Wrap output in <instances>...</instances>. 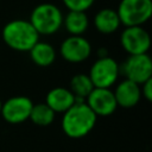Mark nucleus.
Segmentation results:
<instances>
[{
    "label": "nucleus",
    "instance_id": "obj_20",
    "mask_svg": "<svg viewBox=\"0 0 152 152\" xmlns=\"http://www.w3.org/2000/svg\"><path fill=\"white\" fill-rule=\"evenodd\" d=\"M1 107H2V101L0 100V113H1Z\"/></svg>",
    "mask_w": 152,
    "mask_h": 152
},
{
    "label": "nucleus",
    "instance_id": "obj_19",
    "mask_svg": "<svg viewBox=\"0 0 152 152\" xmlns=\"http://www.w3.org/2000/svg\"><path fill=\"white\" fill-rule=\"evenodd\" d=\"M141 96L145 97L147 101H152V78L147 80L140 86Z\"/></svg>",
    "mask_w": 152,
    "mask_h": 152
},
{
    "label": "nucleus",
    "instance_id": "obj_3",
    "mask_svg": "<svg viewBox=\"0 0 152 152\" xmlns=\"http://www.w3.org/2000/svg\"><path fill=\"white\" fill-rule=\"evenodd\" d=\"M38 34L50 36L56 33L63 25V14L61 10L50 2L37 5L30 15L28 20Z\"/></svg>",
    "mask_w": 152,
    "mask_h": 152
},
{
    "label": "nucleus",
    "instance_id": "obj_2",
    "mask_svg": "<svg viewBox=\"0 0 152 152\" xmlns=\"http://www.w3.org/2000/svg\"><path fill=\"white\" fill-rule=\"evenodd\" d=\"M2 39L12 50L28 52L31 48L39 40V34L28 20L14 19L4 26Z\"/></svg>",
    "mask_w": 152,
    "mask_h": 152
},
{
    "label": "nucleus",
    "instance_id": "obj_18",
    "mask_svg": "<svg viewBox=\"0 0 152 152\" xmlns=\"http://www.w3.org/2000/svg\"><path fill=\"white\" fill-rule=\"evenodd\" d=\"M62 1L69 11L86 12L93 6L95 0H62Z\"/></svg>",
    "mask_w": 152,
    "mask_h": 152
},
{
    "label": "nucleus",
    "instance_id": "obj_10",
    "mask_svg": "<svg viewBox=\"0 0 152 152\" xmlns=\"http://www.w3.org/2000/svg\"><path fill=\"white\" fill-rule=\"evenodd\" d=\"M96 116H109L116 108L114 93L110 88H94L84 101Z\"/></svg>",
    "mask_w": 152,
    "mask_h": 152
},
{
    "label": "nucleus",
    "instance_id": "obj_15",
    "mask_svg": "<svg viewBox=\"0 0 152 152\" xmlns=\"http://www.w3.org/2000/svg\"><path fill=\"white\" fill-rule=\"evenodd\" d=\"M63 26L70 33V36H82L89 26V19L86 12L69 11L63 17Z\"/></svg>",
    "mask_w": 152,
    "mask_h": 152
},
{
    "label": "nucleus",
    "instance_id": "obj_4",
    "mask_svg": "<svg viewBox=\"0 0 152 152\" xmlns=\"http://www.w3.org/2000/svg\"><path fill=\"white\" fill-rule=\"evenodd\" d=\"M116 12L125 27L142 26L152 15V0H121Z\"/></svg>",
    "mask_w": 152,
    "mask_h": 152
},
{
    "label": "nucleus",
    "instance_id": "obj_1",
    "mask_svg": "<svg viewBox=\"0 0 152 152\" xmlns=\"http://www.w3.org/2000/svg\"><path fill=\"white\" fill-rule=\"evenodd\" d=\"M97 116L86 102H75L62 116V129L71 139H80L88 135L96 125Z\"/></svg>",
    "mask_w": 152,
    "mask_h": 152
},
{
    "label": "nucleus",
    "instance_id": "obj_8",
    "mask_svg": "<svg viewBox=\"0 0 152 152\" xmlns=\"http://www.w3.org/2000/svg\"><path fill=\"white\" fill-rule=\"evenodd\" d=\"M32 106L33 102L31 101V99L24 95H17L2 102L0 114L8 124H21L30 119Z\"/></svg>",
    "mask_w": 152,
    "mask_h": 152
},
{
    "label": "nucleus",
    "instance_id": "obj_6",
    "mask_svg": "<svg viewBox=\"0 0 152 152\" xmlns=\"http://www.w3.org/2000/svg\"><path fill=\"white\" fill-rule=\"evenodd\" d=\"M120 74L127 80L141 86L144 82L152 78V61L147 53L129 55L120 65Z\"/></svg>",
    "mask_w": 152,
    "mask_h": 152
},
{
    "label": "nucleus",
    "instance_id": "obj_5",
    "mask_svg": "<svg viewBox=\"0 0 152 152\" xmlns=\"http://www.w3.org/2000/svg\"><path fill=\"white\" fill-rule=\"evenodd\" d=\"M89 77L96 88H110L120 75V65L109 56L99 57L89 70Z\"/></svg>",
    "mask_w": 152,
    "mask_h": 152
},
{
    "label": "nucleus",
    "instance_id": "obj_12",
    "mask_svg": "<svg viewBox=\"0 0 152 152\" xmlns=\"http://www.w3.org/2000/svg\"><path fill=\"white\" fill-rule=\"evenodd\" d=\"M76 99L70 89L64 87H56L52 88L45 97V103L55 112V113H64L66 112L74 103Z\"/></svg>",
    "mask_w": 152,
    "mask_h": 152
},
{
    "label": "nucleus",
    "instance_id": "obj_17",
    "mask_svg": "<svg viewBox=\"0 0 152 152\" xmlns=\"http://www.w3.org/2000/svg\"><path fill=\"white\" fill-rule=\"evenodd\" d=\"M55 116H56V113L45 102H42L37 104L33 103L31 114H30V120L37 126L45 127L53 122Z\"/></svg>",
    "mask_w": 152,
    "mask_h": 152
},
{
    "label": "nucleus",
    "instance_id": "obj_14",
    "mask_svg": "<svg viewBox=\"0 0 152 152\" xmlns=\"http://www.w3.org/2000/svg\"><path fill=\"white\" fill-rule=\"evenodd\" d=\"M28 52L32 62L38 66H49L56 59L55 48L46 42L38 40Z\"/></svg>",
    "mask_w": 152,
    "mask_h": 152
},
{
    "label": "nucleus",
    "instance_id": "obj_11",
    "mask_svg": "<svg viewBox=\"0 0 152 152\" xmlns=\"http://www.w3.org/2000/svg\"><path fill=\"white\" fill-rule=\"evenodd\" d=\"M113 93L118 107L122 108H132L137 106L141 99L140 86L127 78L121 81Z\"/></svg>",
    "mask_w": 152,
    "mask_h": 152
},
{
    "label": "nucleus",
    "instance_id": "obj_16",
    "mask_svg": "<svg viewBox=\"0 0 152 152\" xmlns=\"http://www.w3.org/2000/svg\"><path fill=\"white\" fill-rule=\"evenodd\" d=\"M94 88L89 75L87 74H76L70 80V91L74 94L76 102H84Z\"/></svg>",
    "mask_w": 152,
    "mask_h": 152
},
{
    "label": "nucleus",
    "instance_id": "obj_9",
    "mask_svg": "<svg viewBox=\"0 0 152 152\" xmlns=\"http://www.w3.org/2000/svg\"><path fill=\"white\" fill-rule=\"evenodd\" d=\"M59 53L69 63H81L89 58L91 45L83 36H69L62 42Z\"/></svg>",
    "mask_w": 152,
    "mask_h": 152
},
{
    "label": "nucleus",
    "instance_id": "obj_13",
    "mask_svg": "<svg viewBox=\"0 0 152 152\" xmlns=\"http://www.w3.org/2000/svg\"><path fill=\"white\" fill-rule=\"evenodd\" d=\"M120 25L121 23L118 12L113 8H102L94 17L95 28L103 34H110L115 32L120 27Z\"/></svg>",
    "mask_w": 152,
    "mask_h": 152
},
{
    "label": "nucleus",
    "instance_id": "obj_7",
    "mask_svg": "<svg viewBox=\"0 0 152 152\" xmlns=\"http://www.w3.org/2000/svg\"><path fill=\"white\" fill-rule=\"evenodd\" d=\"M120 44L128 55L147 53L151 37L142 26H126L120 36Z\"/></svg>",
    "mask_w": 152,
    "mask_h": 152
}]
</instances>
